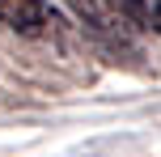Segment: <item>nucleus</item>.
Masks as SVG:
<instances>
[{
	"mask_svg": "<svg viewBox=\"0 0 161 157\" xmlns=\"http://www.w3.org/2000/svg\"><path fill=\"white\" fill-rule=\"evenodd\" d=\"M68 4L76 8V17L89 25V30H97L102 38H110V42H119V38H127L131 30H140L119 0H68Z\"/></svg>",
	"mask_w": 161,
	"mask_h": 157,
	"instance_id": "1",
	"label": "nucleus"
},
{
	"mask_svg": "<svg viewBox=\"0 0 161 157\" xmlns=\"http://www.w3.org/2000/svg\"><path fill=\"white\" fill-rule=\"evenodd\" d=\"M0 25L25 34V38H38L51 25V8L47 0H0Z\"/></svg>",
	"mask_w": 161,
	"mask_h": 157,
	"instance_id": "2",
	"label": "nucleus"
},
{
	"mask_svg": "<svg viewBox=\"0 0 161 157\" xmlns=\"http://www.w3.org/2000/svg\"><path fill=\"white\" fill-rule=\"evenodd\" d=\"M127 8V17L140 25V30H153L161 34V0H119Z\"/></svg>",
	"mask_w": 161,
	"mask_h": 157,
	"instance_id": "3",
	"label": "nucleus"
}]
</instances>
